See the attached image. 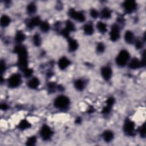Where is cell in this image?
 Here are the masks:
<instances>
[{
	"instance_id": "1",
	"label": "cell",
	"mask_w": 146,
	"mask_h": 146,
	"mask_svg": "<svg viewBox=\"0 0 146 146\" xmlns=\"http://www.w3.org/2000/svg\"><path fill=\"white\" fill-rule=\"evenodd\" d=\"M130 59L131 55L129 52L127 50L122 49L116 55L115 58V63L117 66L120 67H124L127 66Z\"/></svg>"
},
{
	"instance_id": "2",
	"label": "cell",
	"mask_w": 146,
	"mask_h": 146,
	"mask_svg": "<svg viewBox=\"0 0 146 146\" xmlns=\"http://www.w3.org/2000/svg\"><path fill=\"white\" fill-rule=\"evenodd\" d=\"M70 104V98L65 95H59L54 99L53 105L56 109L65 110Z\"/></svg>"
},
{
	"instance_id": "3",
	"label": "cell",
	"mask_w": 146,
	"mask_h": 146,
	"mask_svg": "<svg viewBox=\"0 0 146 146\" xmlns=\"http://www.w3.org/2000/svg\"><path fill=\"white\" fill-rule=\"evenodd\" d=\"M22 81V76L19 73H13L7 79V85L10 88H15L20 86Z\"/></svg>"
},
{
	"instance_id": "4",
	"label": "cell",
	"mask_w": 146,
	"mask_h": 146,
	"mask_svg": "<svg viewBox=\"0 0 146 146\" xmlns=\"http://www.w3.org/2000/svg\"><path fill=\"white\" fill-rule=\"evenodd\" d=\"M68 15L71 19L80 23H83L86 21V15L83 12L78 10L77 11L74 8L68 10Z\"/></svg>"
},
{
	"instance_id": "5",
	"label": "cell",
	"mask_w": 146,
	"mask_h": 146,
	"mask_svg": "<svg viewBox=\"0 0 146 146\" xmlns=\"http://www.w3.org/2000/svg\"><path fill=\"white\" fill-rule=\"evenodd\" d=\"M121 36V29L120 25L117 23L113 24L110 27L109 31V38L112 42H116L119 40Z\"/></svg>"
},
{
	"instance_id": "6",
	"label": "cell",
	"mask_w": 146,
	"mask_h": 146,
	"mask_svg": "<svg viewBox=\"0 0 146 146\" xmlns=\"http://www.w3.org/2000/svg\"><path fill=\"white\" fill-rule=\"evenodd\" d=\"M39 134L42 140L47 141L52 137L53 135V131L49 125L47 124H43L40 128Z\"/></svg>"
},
{
	"instance_id": "7",
	"label": "cell",
	"mask_w": 146,
	"mask_h": 146,
	"mask_svg": "<svg viewBox=\"0 0 146 146\" xmlns=\"http://www.w3.org/2000/svg\"><path fill=\"white\" fill-rule=\"evenodd\" d=\"M123 7L124 11L128 14L133 13L137 9V4L136 1L132 0H127L123 2Z\"/></svg>"
},
{
	"instance_id": "8",
	"label": "cell",
	"mask_w": 146,
	"mask_h": 146,
	"mask_svg": "<svg viewBox=\"0 0 146 146\" xmlns=\"http://www.w3.org/2000/svg\"><path fill=\"white\" fill-rule=\"evenodd\" d=\"M123 131L127 135H133L135 132V124L131 120H127L123 124Z\"/></svg>"
},
{
	"instance_id": "9",
	"label": "cell",
	"mask_w": 146,
	"mask_h": 146,
	"mask_svg": "<svg viewBox=\"0 0 146 146\" xmlns=\"http://www.w3.org/2000/svg\"><path fill=\"white\" fill-rule=\"evenodd\" d=\"M112 68L109 66H104L100 69L101 76L104 80H110L112 76Z\"/></svg>"
},
{
	"instance_id": "10",
	"label": "cell",
	"mask_w": 146,
	"mask_h": 146,
	"mask_svg": "<svg viewBox=\"0 0 146 146\" xmlns=\"http://www.w3.org/2000/svg\"><path fill=\"white\" fill-rule=\"evenodd\" d=\"M71 64L70 60L66 56L60 57L57 62V65L59 68L61 70H66Z\"/></svg>"
},
{
	"instance_id": "11",
	"label": "cell",
	"mask_w": 146,
	"mask_h": 146,
	"mask_svg": "<svg viewBox=\"0 0 146 146\" xmlns=\"http://www.w3.org/2000/svg\"><path fill=\"white\" fill-rule=\"evenodd\" d=\"M123 38H124V42L128 44H134L136 40L135 35L133 32L129 30H127L125 31Z\"/></svg>"
},
{
	"instance_id": "12",
	"label": "cell",
	"mask_w": 146,
	"mask_h": 146,
	"mask_svg": "<svg viewBox=\"0 0 146 146\" xmlns=\"http://www.w3.org/2000/svg\"><path fill=\"white\" fill-rule=\"evenodd\" d=\"M40 82L39 79L36 76H32L30 78L27 85V87L31 90L37 89L40 86Z\"/></svg>"
},
{
	"instance_id": "13",
	"label": "cell",
	"mask_w": 146,
	"mask_h": 146,
	"mask_svg": "<svg viewBox=\"0 0 146 146\" xmlns=\"http://www.w3.org/2000/svg\"><path fill=\"white\" fill-rule=\"evenodd\" d=\"M127 66L131 70H137L142 67L140 59H139L136 57L133 58L132 59L131 58Z\"/></svg>"
},
{
	"instance_id": "14",
	"label": "cell",
	"mask_w": 146,
	"mask_h": 146,
	"mask_svg": "<svg viewBox=\"0 0 146 146\" xmlns=\"http://www.w3.org/2000/svg\"><path fill=\"white\" fill-rule=\"evenodd\" d=\"M42 20L40 19V17L38 16H34L28 22H27V27L29 29H33L35 27H38L39 24L40 23Z\"/></svg>"
},
{
	"instance_id": "15",
	"label": "cell",
	"mask_w": 146,
	"mask_h": 146,
	"mask_svg": "<svg viewBox=\"0 0 146 146\" xmlns=\"http://www.w3.org/2000/svg\"><path fill=\"white\" fill-rule=\"evenodd\" d=\"M102 138L105 142H111L114 138V133L110 129H106L102 133Z\"/></svg>"
},
{
	"instance_id": "16",
	"label": "cell",
	"mask_w": 146,
	"mask_h": 146,
	"mask_svg": "<svg viewBox=\"0 0 146 146\" xmlns=\"http://www.w3.org/2000/svg\"><path fill=\"white\" fill-rule=\"evenodd\" d=\"M74 86L77 91H82L86 87V82L83 79H77L74 82Z\"/></svg>"
},
{
	"instance_id": "17",
	"label": "cell",
	"mask_w": 146,
	"mask_h": 146,
	"mask_svg": "<svg viewBox=\"0 0 146 146\" xmlns=\"http://www.w3.org/2000/svg\"><path fill=\"white\" fill-rule=\"evenodd\" d=\"M79 44L78 41L72 38H69L68 39V48L71 52H74L78 48Z\"/></svg>"
},
{
	"instance_id": "18",
	"label": "cell",
	"mask_w": 146,
	"mask_h": 146,
	"mask_svg": "<svg viewBox=\"0 0 146 146\" xmlns=\"http://www.w3.org/2000/svg\"><path fill=\"white\" fill-rule=\"evenodd\" d=\"M83 31L87 36L92 35L95 31L94 26L90 23H86L83 27Z\"/></svg>"
},
{
	"instance_id": "19",
	"label": "cell",
	"mask_w": 146,
	"mask_h": 146,
	"mask_svg": "<svg viewBox=\"0 0 146 146\" xmlns=\"http://www.w3.org/2000/svg\"><path fill=\"white\" fill-rule=\"evenodd\" d=\"M96 29L100 34H105L108 31V27L107 24L103 21H98L96 25Z\"/></svg>"
},
{
	"instance_id": "20",
	"label": "cell",
	"mask_w": 146,
	"mask_h": 146,
	"mask_svg": "<svg viewBox=\"0 0 146 146\" xmlns=\"http://www.w3.org/2000/svg\"><path fill=\"white\" fill-rule=\"evenodd\" d=\"M100 13V17L103 19H110L112 17V11L108 7H104L102 9Z\"/></svg>"
},
{
	"instance_id": "21",
	"label": "cell",
	"mask_w": 146,
	"mask_h": 146,
	"mask_svg": "<svg viewBox=\"0 0 146 146\" xmlns=\"http://www.w3.org/2000/svg\"><path fill=\"white\" fill-rule=\"evenodd\" d=\"M11 23V18L7 14H3L1 17L0 25L2 27H6Z\"/></svg>"
},
{
	"instance_id": "22",
	"label": "cell",
	"mask_w": 146,
	"mask_h": 146,
	"mask_svg": "<svg viewBox=\"0 0 146 146\" xmlns=\"http://www.w3.org/2000/svg\"><path fill=\"white\" fill-rule=\"evenodd\" d=\"M38 27L42 33H48L51 28L50 23L46 21H42Z\"/></svg>"
},
{
	"instance_id": "23",
	"label": "cell",
	"mask_w": 146,
	"mask_h": 146,
	"mask_svg": "<svg viewBox=\"0 0 146 146\" xmlns=\"http://www.w3.org/2000/svg\"><path fill=\"white\" fill-rule=\"evenodd\" d=\"M26 38L25 34L22 31H18L15 35V40L18 44H21Z\"/></svg>"
},
{
	"instance_id": "24",
	"label": "cell",
	"mask_w": 146,
	"mask_h": 146,
	"mask_svg": "<svg viewBox=\"0 0 146 146\" xmlns=\"http://www.w3.org/2000/svg\"><path fill=\"white\" fill-rule=\"evenodd\" d=\"M36 10H37L36 5L34 2L29 3L26 6V11L29 14H30V15L34 14L36 13Z\"/></svg>"
},
{
	"instance_id": "25",
	"label": "cell",
	"mask_w": 146,
	"mask_h": 146,
	"mask_svg": "<svg viewBox=\"0 0 146 146\" xmlns=\"http://www.w3.org/2000/svg\"><path fill=\"white\" fill-rule=\"evenodd\" d=\"M32 42L33 44L36 47H39L42 44V38L38 33H35L33 35L32 38Z\"/></svg>"
},
{
	"instance_id": "26",
	"label": "cell",
	"mask_w": 146,
	"mask_h": 146,
	"mask_svg": "<svg viewBox=\"0 0 146 146\" xmlns=\"http://www.w3.org/2000/svg\"><path fill=\"white\" fill-rule=\"evenodd\" d=\"M64 28L67 30L70 33L71 32H73L75 30V26L74 25V23L70 21V20H67L66 23H65V27Z\"/></svg>"
},
{
	"instance_id": "27",
	"label": "cell",
	"mask_w": 146,
	"mask_h": 146,
	"mask_svg": "<svg viewBox=\"0 0 146 146\" xmlns=\"http://www.w3.org/2000/svg\"><path fill=\"white\" fill-rule=\"evenodd\" d=\"M31 126L30 123L26 120H21L19 124H18V127L19 129L22 130H25L26 129L29 128H30Z\"/></svg>"
},
{
	"instance_id": "28",
	"label": "cell",
	"mask_w": 146,
	"mask_h": 146,
	"mask_svg": "<svg viewBox=\"0 0 146 146\" xmlns=\"http://www.w3.org/2000/svg\"><path fill=\"white\" fill-rule=\"evenodd\" d=\"M23 76L26 78H30L31 77L33 76V70L31 68H29V67H27L26 68H25V70H23L22 71Z\"/></svg>"
},
{
	"instance_id": "29",
	"label": "cell",
	"mask_w": 146,
	"mask_h": 146,
	"mask_svg": "<svg viewBox=\"0 0 146 146\" xmlns=\"http://www.w3.org/2000/svg\"><path fill=\"white\" fill-rule=\"evenodd\" d=\"M105 49H106V46L103 43L99 42L96 44V50L98 53L99 54L103 53L105 51Z\"/></svg>"
},
{
	"instance_id": "30",
	"label": "cell",
	"mask_w": 146,
	"mask_h": 146,
	"mask_svg": "<svg viewBox=\"0 0 146 146\" xmlns=\"http://www.w3.org/2000/svg\"><path fill=\"white\" fill-rule=\"evenodd\" d=\"M90 15L92 19H96L100 16V13L96 9H91L90 11Z\"/></svg>"
},
{
	"instance_id": "31",
	"label": "cell",
	"mask_w": 146,
	"mask_h": 146,
	"mask_svg": "<svg viewBox=\"0 0 146 146\" xmlns=\"http://www.w3.org/2000/svg\"><path fill=\"white\" fill-rule=\"evenodd\" d=\"M36 141H37L36 137L34 136H32L29 137L27 139L26 141V143H27V145H34L35 144V143Z\"/></svg>"
},
{
	"instance_id": "32",
	"label": "cell",
	"mask_w": 146,
	"mask_h": 146,
	"mask_svg": "<svg viewBox=\"0 0 146 146\" xmlns=\"http://www.w3.org/2000/svg\"><path fill=\"white\" fill-rule=\"evenodd\" d=\"M139 133L140 134V136L142 137H145V123H143L139 129Z\"/></svg>"
},
{
	"instance_id": "33",
	"label": "cell",
	"mask_w": 146,
	"mask_h": 146,
	"mask_svg": "<svg viewBox=\"0 0 146 146\" xmlns=\"http://www.w3.org/2000/svg\"><path fill=\"white\" fill-rule=\"evenodd\" d=\"M144 41L143 40H135L134 44L135 45V47L137 49H142L143 48V46L144 45Z\"/></svg>"
},
{
	"instance_id": "34",
	"label": "cell",
	"mask_w": 146,
	"mask_h": 146,
	"mask_svg": "<svg viewBox=\"0 0 146 146\" xmlns=\"http://www.w3.org/2000/svg\"><path fill=\"white\" fill-rule=\"evenodd\" d=\"M6 66V63L5 61L1 60V72L2 74H3V72L5 71Z\"/></svg>"
},
{
	"instance_id": "35",
	"label": "cell",
	"mask_w": 146,
	"mask_h": 146,
	"mask_svg": "<svg viewBox=\"0 0 146 146\" xmlns=\"http://www.w3.org/2000/svg\"><path fill=\"white\" fill-rule=\"evenodd\" d=\"M8 108V106L6 103H1V109L2 110H6Z\"/></svg>"
}]
</instances>
